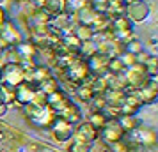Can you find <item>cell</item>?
I'll return each instance as SVG.
<instances>
[{"instance_id":"16","label":"cell","mask_w":158,"mask_h":152,"mask_svg":"<svg viewBox=\"0 0 158 152\" xmlns=\"http://www.w3.org/2000/svg\"><path fill=\"white\" fill-rule=\"evenodd\" d=\"M124 90H114V88H107L105 92H103V97H105V101H107V106H115V108H119L124 101Z\"/></svg>"},{"instance_id":"3","label":"cell","mask_w":158,"mask_h":152,"mask_svg":"<svg viewBox=\"0 0 158 152\" xmlns=\"http://www.w3.org/2000/svg\"><path fill=\"white\" fill-rule=\"evenodd\" d=\"M25 81V71L22 64H4L0 71V83H6L11 87H18Z\"/></svg>"},{"instance_id":"25","label":"cell","mask_w":158,"mask_h":152,"mask_svg":"<svg viewBox=\"0 0 158 152\" xmlns=\"http://www.w3.org/2000/svg\"><path fill=\"white\" fill-rule=\"evenodd\" d=\"M78 51L82 53V55H85V57H91L93 53H96V51H98V44H96V41H94V39L84 41V43H80Z\"/></svg>"},{"instance_id":"30","label":"cell","mask_w":158,"mask_h":152,"mask_svg":"<svg viewBox=\"0 0 158 152\" xmlns=\"http://www.w3.org/2000/svg\"><path fill=\"white\" fill-rule=\"evenodd\" d=\"M6 2H7V0H0V7H2V6H4Z\"/></svg>"},{"instance_id":"18","label":"cell","mask_w":158,"mask_h":152,"mask_svg":"<svg viewBox=\"0 0 158 152\" xmlns=\"http://www.w3.org/2000/svg\"><path fill=\"white\" fill-rule=\"evenodd\" d=\"M43 9L50 16L62 14V13L66 11V0H44Z\"/></svg>"},{"instance_id":"14","label":"cell","mask_w":158,"mask_h":152,"mask_svg":"<svg viewBox=\"0 0 158 152\" xmlns=\"http://www.w3.org/2000/svg\"><path fill=\"white\" fill-rule=\"evenodd\" d=\"M13 48H15V51L18 53V57H20V60H22V64H25V62H34V58H36V55H37L36 44L27 43V41H22V43H18L16 46H13Z\"/></svg>"},{"instance_id":"9","label":"cell","mask_w":158,"mask_h":152,"mask_svg":"<svg viewBox=\"0 0 158 152\" xmlns=\"http://www.w3.org/2000/svg\"><path fill=\"white\" fill-rule=\"evenodd\" d=\"M137 94V97L140 99L142 104H153L155 99L158 95V85H156V78H148L144 85H140L139 88L133 90Z\"/></svg>"},{"instance_id":"6","label":"cell","mask_w":158,"mask_h":152,"mask_svg":"<svg viewBox=\"0 0 158 152\" xmlns=\"http://www.w3.org/2000/svg\"><path fill=\"white\" fill-rule=\"evenodd\" d=\"M0 41L2 44L6 46V48H11V46H16L18 43H22L23 41V34L22 30L18 29V25L15 21H7L4 23V27L0 29Z\"/></svg>"},{"instance_id":"20","label":"cell","mask_w":158,"mask_h":152,"mask_svg":"<svg viewBox=\"0 0 158 152\" xmlns=\"http://www.w3.org/2000/svg\"><path fill=\"white\" fill-rule=\"evenodd\" d=\"M36 88L39 90V92H43L44 95H50V94H53L55 90H59V83H57V80H55L53 76H50V78L43 80L41 83H37Z\"/></svg>"},{"instance_id":"15","label":"cell","mask_w":158,"mask_h":152,"mask_svg":"<svg viewBox=\"0 0 158 152\" xmlns=\"http://www.w3.org/2000/svg\"><path fill=\"white\" fill-rule=\"evenodd\" d=\"M57 117H60V119H64V120H68V122H71V124H77V122H80L82 113H80V110H78V106H77V104L68 103Z\"/></svg>"},{"instance_id":"29","label":"cell","mask_w":158,"mask_h":152,"mask_svg":"<svg viewBox=\"0 0 158 152\" xmlns=\"http://www.w3.org/2000/svg\"><path fill=\"white\" fill-rule=\"evenodd\" d=\"M6 111H7V104L0 103V117H2V115H6Z\"/></svg>"},{"instance_id":"28","label":"cell","mask_w":158,"mask_h":152,"mask_svg":"<svg viewBox=\"0 0 158 152\" xmlns=\"http://www.w3.org/2000/svg\"><path fill=\"white\" fill-rule=\"evenodd\" d=\"M9 18H7V14H6V9L4 7H0V29L4 27V23L7 21Z\"/></svg>"},{"instance_id":"23","label":"cell","mask_w":158,"mask_h":152,"mask_svg":"<svg viewBox=\"0 0 158 152\" xmlns=\"http://www.w3.org/2000/svg\"><path fill=\"white\" fill-rule=\"evenodd\" d=\"M0 103H4L7 106L15 103V87L6 85V83H0Z\"/></svg>"},{"instance_id":"7","label":"cell","mask_w":158,"mask_h":152,"mask_svg":"<svg viewBox=\"0 0 158 152\" xmlns=\"http://www.w3.org/2000/svg\"><path fill=\"white\" fill-rule=\"evenodd\" d=\"M52 136L57 140L59 143H66V142H69L73 136V124L68 122V120H64V119H60V117H57L55 119V122L52 124Z\"/></svg>"},{"instance_id":"2","label":"cell","mask_w":158,"mask_h":152,"mask_svg":"<svg viewBox=\"0 0 158 152\" xmlns=\"http://www.w3.org/2000/svg\"><path fill=\"white\" fill-rule=\"evenodd\" d=\"M151 14L149 4L146 0H128L126 2V9H124V16L128 18L131 23H142L146 21Z\"/></svg>"},{"instance_id":"21","label":"cell","mask_w":158,"mask_h":152,"mask_svg":"<svg viewBox=\"0 0 158 152\" xmlns=\"http://www.w3.org/2000/svg\"><path fill=\"white\" fill-rule=\"evenodd\" d=\"M66 149L68 152H91V143L71 138L69 142H66Z\"/></svg>"},{"instance_id":"13","label":"cell","mask_w":158,"mask_h":152,"mask_svg":"<svg viewBox=\"0 0 158 152\" xmlns=\"http://www.w3.org/2000/svg\"><path fill=\"white\" fill-rule=\"evenodd\" d=\"M34 94H36V85L32 83H27L23 81L18 87H15V101L20 103V104H29L32 99H34Z\"/></svg>"},{"instance_id":"8","label":"cell","mask_w":158,"mask_h":152,"mask_svg":"<svg viewBox=\"0 0 158 152\" xmlns=\"http://www.w3.org/2000/svg\"><path fill=\"white\" fill-rule=\"evenodd\" d=\"M100 136L107 142V143H115V142H119L123 138L126 136V133L123 131V127L119 126V122L115 120V119H110L103 127L100 129Z\"/></svg>"},{"instance_id":"26","label":"cell","mask_w":158,"mask_h":152,"mask_svg":"<svg viewBox=\"0 0 158 152\" xmlns=\"http://www.w3.org/2000/svg\"><path fill=\"white\" fill-rule=\"evenodd\" d=\"M77 95H78L82 101L87 103V101H91V99H93L94 92L91 90V87H89L87 83H84V85H80V87H78V90H77Z\"/></svg>"},{"instance_id":"22","label":"cell","mask_w":158,"mask_h":152,"mask_svg":"<svg viewBox=\"0 0 158 152\" xmlns=\"http://www.w3.org/2000/svg\"><path fill=\"white\" fill-rule=\"evenodd\" d=\"M108 120H110V119H108V117L105 115V113H103L101 110H94L93 113H91V119H89L87 122L91 124V126H94L96 129L100 131L101 127H103V126H105V124L108 122Z\"/></svg>"},{"instance_id":"10","label":"cell","mask_w":158,"mask_h":152,"mask_svg":"<svg viewBox=\"0 0 158 152\" xmlns=\"http://www.w3.org/2000/svg\"><path fill=\"white\" fill-rule=\"evenodd\" d=\"M66 72H68V76H69V80L75 81V83H80V85H84L89 81V76H91V72L87 69L85 62H82V60H75L69 67H66Z\"/></svg>"},{"instance_id":"19","label":"cell","mask_w":158,"mask_h":152,"mask_svg":"<svg viewBox=\"0 0 158 152\" xmlns=\"http://www.w3.org/2000/svg\"><path fill=\"white\" fill-rule=\"evenodd\" d=\"M71 34H75V37L78 39L80 43H84V41H89V39H93V37H94V30L91 29V27H87V25L75 23Z\"/></svg>"},{"instance_id":"24","label":"cell","mask_w":158,"mask_h":152,"mask_svg":"<svg viewBox=\"0 0 158 152\" xmlns=\"http://www.w3.org/2000/svg\"><path fill=\"white\" fill-rule=\"evenodd\" d=\"M142 50H146V48H144L142 41L137 39V37H131L128 43H124V51H128V53H131V55H139Z\"/></svg>"},{"instance_id":"27","label":"cell","mask_w":158,"mask_h":152,"mask_svg":"<svg viewBox=\"0 0 158 152\" xmlns=\"http://www.w3.org/2000/svg\"><path fill=\"white\" fill-rule=\"evenodd\" d=\"M27 4L32 6V9H43L44 0H27Z\"/></svg>"},{"instance_id":"12","label":"cell","mask_w":158,"mask_h":152,"mask_svg":"<svg viewBox=\"0 0 158 152\" xmlns=\"http://www.w3.org/2000/svg\"><path fill=\"white\" fill-rule=\"evenodd\" d=\"M71 138L82 140V142H87V143H93V142H96V140L100 138V131L96 129L94 126H91L89 122H82L73 129Z\"/></svg>"},{"instance_id":"5","label":"cell","mask_w":158,"mask_h":152,"mask_svg":"<svg viewBox=\"0 0 158 152\" xmlns=\"http://www.w3.org/2000/svg\"><path fill=\"white\" fill-rule=\"evenodd\" d=\"M123 76H124V81H126L128 90H135V88H139L140 85L146 83L148 78H149L142 64H133V65H130V67H126V69L123 71Z\"/></svg>"},{"instance_id":"1","label":"cell","mask_w":158,"mask_h":152,"mask_svg":"<svg viewBox=\"0 0 158 152\" xmlns=\"http://www.w3.org/2000/svg\"><path fill=\"white\" fill-rule=\"evenodd\" d=\"M22 110H23V113L27 115V119H29L30 122L34 124L36 127H41V129L52 127V124L55 122V119H57L55 111H53L48 104H46V106H37V104L29 103V104H23Z\"/></svg>"},{"instance_id":"11","label":"cell","mask_w":158,"mask_h":152,"mask_svg":"<svg viewBox=\"0 0 158 152\" xmlns=\"http://www.w3.org/2000/svg\"><path fill=\"white\" fill-rule=\"evenodd\" d=\"M108 58L107 55H103L100 51L93 53L91 57H87V69L91 72V76H100V74H105L107 72V64H108Z\"/></svg>"},{"instance_id":"31","label":"cell","mask_w":158,"mask_h":152,"mask_svg":"<svg viewBox=\"0 0 158 152\" xmlns=\"http://www.w3.org/2000/svg\"><path fill=\"white\" fill-rule=\"evenodd\" d=\"M0 71H2V67H0Z\"/></svg>"},{"instance_id":"17","label":"cell","mask_w":158,"mask_h":152,"mask_svg":"<svg viewBox=\"0 0 158 152\" xmlns=\"http://www.w3.org/2000/svg\"><path fill=\"white\" fill-rule=\"evenodd\" d=\"M115 120L119 122V126L123 127L124 133H131L133 129H137V127L142 124L140 122V119H139L137 115H119Z\"/></svg>"},{"instance_id":"4","label":"cell","mask_w":158,"mask_h":152,"mask_svg":"<svg viewBox=\"0 0 158 152\" xmlns=\"http://www.w3.org/2000/svg\"><path fill=\"white\" fill-rule=\"evenodd\" d=\"M130 136L128 140H131L135 145H139L140 149H151V147H155L156 145V133L155 129H151V127H146V126H139L137 129H133L131 133H128Z\"/></svg>"}]
</instances>
